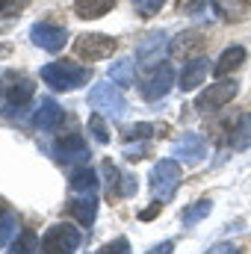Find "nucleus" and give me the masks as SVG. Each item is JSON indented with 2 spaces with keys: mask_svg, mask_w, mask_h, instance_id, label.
<instances>
[{
  "mask_svg": "<svg viewBox=\"0 0 251 254\" xmlns=\"http://www.w3.org/2000/svg\"><path fill=\"white\" fill-rule=\"evenodd\" d=\"M92 77V71L86 65H77V63H68V60H60V63H51L42 68V80L57 89V92H71V89H80L86 86Z\"/></svg>",
  "mask_w": 251,
  "mask_h": 254,
  "instance_id": "1",
  "label": "nucleus"
},
{
  "mask_svg": "<svg viewBox=\"0 0 251 254\" xmlns=\"http://www.w3.org/2000/svg\"><path fill=\"white\" fill-rule=\"evenodd\" d=\"M80 246H83V234L68 222H57L45 231L39 254H74Z\"/></svg>",
  "mask_w": 251,
  "mask_h": 254,
  "instance_id": "2",
  "label": "nucleus"
},
{
  "mask_svg": "<svg viewBox=\"0 0 251 254\" xmlns=\"http://www.w3.org/2000/svg\"><path fill=\"white\" fill-rule=\"evenodd\" d=\"M181 181H184V172H181L178 160H160V163L151 169V192H154V198L163 201V204L175 198Z\"/></svg>",
  "mask_w": 251,
  "mask_h": 254,
  "instance_id": "3",
  "label": "nucleus"
},
{
  "mask_svg": "<svg viewBox=\"0 0 251 254\" xmlns=\"http://www.w3.org/2000/svg\"><path fill=\"white\" fill-rule=\"evenodd\" d=\"M89 104L101 113V116H110V119H122L127 110V101L122 95V89L113 83V80H104V83H95L92 92H89Z\"/></svg>",
  "mask_w": 251,
  "mask_h": 254,
  "instance_id": "4",
  "label": "nucleus"
},
{
  "mask_svg": "<svg viewBox=\"0 0 251 254\" xmlns=\"http://www.w3.org/2000/svg\"><path fill=\"white\" fill-rule=\"evenodd\" d=\"M119 51V42L113 36H104V33H86L74 42V54L86 63H98V60H107Z\"/></svg>",
  "mask_w": 251,
  "mask_h": 254,
  "instance_id": "5",
  "label": "nucleus"
},
{
  "mask_svg": "<svg viewBox=\"0 0 251 254\" xmlns=\"http://www.w3.org/2000/svg\"><path fill=\"white\" fill-rule=\"evenodd\" d=\"M237 92H240L237 80H219V83L207 86V89L195 98V110H198V113H216V110H222L225 104H231V101L237 98Z\"/></svg>",
  "mask_w": 251,
  "mask_h": 254,
  "instance_id": "6",
  "label": "nucleus"
},
{
  "mask_svg": "<svg viewBox=\"0 0 251 254\" xmlns=\"http://www.w3.org/2000/svg\"><path fill=\"white\" fill-rule=\"evenodd\" d=\"M172 86H175V71H172V65H154V68L139 80V92H142L145 101H160V98H166V95L172 92Z\"/></svg>",
  "mask_w": 251,
  "mask_h": 254,
  "instance_id": "7",
  "label": "nucleus"
},
{
  "mask_svg": "<svg viewBox=\"0 0 251 254\" xmlns=\"http://www.w3.org/2000/svg\"><path fill=\"white\" fill-rule=\"evenodd\" d=\"M54 157L65 166H83V163H89L92 154H89V145L80 133H65L54 142Z\"/></svg>",
  "mask_w": 251,
  "mask_h": 254,
  "instance_id": "8",
  "label": "nucleus"
},
{
  "mask_svg": "<svg viewBox=\"0 0 251 254\" xmlns=\"http://www.w3.org/2000/svg\"><path fill=\"white\" fill-rule=\"evenodd\" d=\"M101 175H104V181H107V198H110V201L136 195V178L119 172V166H116L113 160H104V163H101Z\"/></svg>",
  "mask_w": 251,
  "mask_h": 254,
  "instance_id": "9",
  "label": "nucleus"
},
{
  "mask_svg": "<svg viewBox=\"0 0 251 254\" xmlns=\"http://www.w3.org/2000/svg\"><path fill=\"white\" fill-rule=\"evenodd\" d=\"M30 39H33L42 51H51V54H57V51H63L65 48V30L63 27H57V24H48V21L33 24Z\"/></svg>",
  "mask_w": 251,
  "mask_h": 254,
  "instance_id": "10",
  "label": "nucleus"
},
{
  "mask_svg": "<svg viewBox=\"0 0 251 254\" xmlns=\"http://www.w3.org/2000/svg\"><path fill=\"white\" fill-rule=\"evenodd\" d=\"M68 216L80 222V228H92L95 219H98V195L95 192H86V195H77L68 201Z\"/></svg>",
  "mask_w": 251,
  "mask_h": 254,
  "instance_id": "11",
  "label": "nucleus"
},
{
  "mask_svg": "<svg viewBox=\"0 0 251 254\" xmlns=\"http://www.w3.org/2000/svg\"><path fill=\"white\" fill-rule=\"evenodd\" d=\"M169 45H166V33H151L136 45V60L142 65H157L166 57Z\"/></svg>",
  "mask_w": 251,
  "mask_h": 254,
  "instance_id": "12",
  "label": "nucleus"
},
{
  "mask_svg": "<svg viewBox=\"0 0 251 254\" xmlns=\"http://www.w3.org/2000/svg\"><path fill=\"white\" fill-rule=\"evenodd\" d=\"M65 122V110L54 101V98H42L36 116H33V125L39 130H57V127Z\"/></svg>",
  "mask_w": 251,
  "mask_h": 254,
  "instance_id": "13",
  "label": "nucleus"
},
{
  "mask_svg": "<svg viewBox=\"0 0 251 254\" xmlns=\"http://www.w3.org/2000/svg\"><path fill=\"white\" fill-rule=\"evenodd\" d=\"M175 157L178 160H187V163H198V160H204V154H207V145H204V139L198 136V133H184L178 142H175Z\"/></svg>",
  "mask_w": 251,
  "mask_h": 254,
  "instance_id": "14",
  "label": "nucleus"
},
{
  "mask_svg": "<svg viewBox=\"0 0 251 254\" xmlns=\"http://www.w3.org/2000/svg\"><path fill=\"white\" fill-rule=\"evenodd\" d=\"M207 71H210V60H207V57H192V60L184 65V71H181V89H184V92L198 89V86L204 83Z\"/></svg>",
  "mask_w": 251,
  "mask_h": 254,
  "instance_id": "15",
  "label": "nucleus"
},
{
  "mask_svg": "<svg viewBox=\"0 0 251 254\" xmlns=\"http://www.w3.org/2000/svg\"><path fill=\"white\" fill-rule=\"evenodd\" d=\"M98 172L89 166V163H83V166H74L71 169V178H68V187L77 192V195H86V192H98Z\"/></svg>",
  "mask_w": 251,
  "mask_h": 254,
  "instance_id": "16",
  "label": "nucleus"
},
{
  "mask_svg": "<svg viewBox=\"0 0 251 254\" xmlns=\"http://www.w3.org/2000/svg\"><path fill=\"white\" fill-rule=\"evenodd\" d=\"M228 145L237 148V151H246L251 145V113L237 116L234 127H228Z\"/></svg>",
  "mask_w": 251,
  "mask_h": 254,
  "instance_id": "17",
  "label": "nucleus"
},
{
  "mask_svg": "<svg viewBox=\"0 0 251 254\" xmlns=\"http://www.w3.org/2000/svg\"><path fill=\"white\" fill-rule=\"evenodd\" d=\"M18 234H21V231H18V213H15L12 207L0 204V249L12 246V240H15Z\"/></svg>",
  "mask_w": 251,
  "mask_h": 254,
  "instance_id": "18",
  "label": "nucleus"
},
{
  "mask_svg": "<svg viewBox=\"0 0 251 254\" xmlns=\"http://www.w3.org/2000/svg\"><path fill=\"white\" fill-rule=\"evenodd\" d=\"M39 252H42V240L36 237L33 228H24L9 246V254H39Z\"/></svg>",
  "mask_w": 251,
  "mask_h": 254,
  "instance_id": "19",
  "label": "nucleus"
},
{
  "mask_svg": "<svg viewBox=\"0 0 251 254\" xmlns=\"http://www.w3.org/2000/svg\"><path fill=\"white\" fill-rule=\"evenodd\" d=\"M116 6V0H74V12H77V18H101V15H107L110 9Z\"/></svg>",
  "mask_w": 251,
  "mask_h": 254,
  "instance_id": "20",
  "label": "nucleus"
},
{
  "mask_svg": "<svg viewBox=\"0 0 251 254\" xmlns=\"http://www.w3.org/2000/svg\"><path fill=\"white\" fill-rule=\"evenodd\" d=\"M243 63H246V51H243V48H228V51L219 57V63L213 65V74H216V77H225V74L237 71Z\"/></svg>",
  "mask_w": 251,
  "mask_h": 254,
  "instance_id": "21",
  "label": "nucleus"
},
{
  "mask_svg": "<svg viewBox=\"0 0 251 254\" xmlns=\"http://www.w3.org/2000/svg\"><path fill=\"white\" fill-rule=\"evenodd\" d=\"M210 210H213V201H210V198H198V201H192L187 210L181 213V222H184V228H192V225L204 222V219L210 216Z\"/></svg>",
  "mask_w": 251,
  "mask_h": 254,
  "instance_id": "22",
  "label": "nucleus"
},
{
  "mask_svg": "<svg viewBox=\"0 0 251 254\" xmlns=\"http://www.w3.org/2000/svg\"><path fill=\"white\" fill-rule=\"evenodd\" d=\"M213 9H216L222 18H228V21H243L251 12V6L243 3V0H213Z\"/></svg>",
  "mask_w": 251,
  "mask_h": 254,
  "instance_id": "23",
  "label": "nucleus"
},
{
  "mask_svg": "<svg viewBox=\"0 0 251 254\" xmlns=\"http://www.w3.org/2000/svg\"><path fill=\"white\" fill-rule=\"evenodd\" d=\"M166 130L169 127L166 125H148V122H139V125H133V127H125V133H122V139L125 142H145V139H151L154 133H160V136H166Z\"/></svg>",
  "mask_w": 251,
  "mask_h": 254,
  "instance_id": "24",
  "label": "nucleus"
},
{
  "mask_svg": "<svg viewBox=\"0 0 251 254\" xmlns=\"http://www.w3.org/2000/svg\"><path fill=\"white\" fill-rule=\"evenodd\" d=\"M30 98H33V83H30L27 77L15 80V83L9 86V104H12V107H24Z\"/></svg>",
  "mask_w": 251,
  "mask_h": 254,
  "instance_id": "25",
  "label": "nucleus"
},
{
  "mask_svg": "<svg viewBox=\"0 0 251 254\" xmlns=\"http://www.w3.org/2000/svg\"><path fill=\"white\" fill-rule=\"evenodd\" d=\"M110 80L116 86H133V63L130 60H122L110 68Z\"/></svg>",
  "mask_w": 251,
  "mask_h": 254,
  "instance_id": "26",
  "label": "nucleus"
},
{
  "mask_svg": "<svg viewBox=\"0 0 251 254\" xmlns=\"http://www.w3.org/2000/svg\"><path fill=\"white\" fill-rule=\"evenodd\" d=\"M195 48H204V39H198V33H187V36H181V39L172 45V54H175V57H187Z\"/></svg>",
  "mask_w": 251,
  "mask_h": 254,
  "instance_id": "27",
  "label": "nucleus"
},
{
  "mask_svg": "<svg viewBox=\"0 0 251 254\" xmlns=\"http://www.w3.org/2000/svg\"><path fill=\"white\" fill-rule=\"evenodd\" d=\"M89 133H92V139H95L98 145H107V142H110V130L104 125V116H101V113H92V116H89Z\"/></svg>",
  "mask_w": 251,
  "mask_h": 254,
  "instance_id": "28",
  "label": "nucleus"
},
{
  "mask_svg": "<svg viewBox=\"0 0 251 254\" xmlns=\"http://www.w3.org/2000/svg\"><path fill=\"white\" fill-rule=\"evenodd\" d=\"M166 0H133V9L142 15V18H154L160 9H163Z\"/></svg>",
  "mask_w": 251,
  "mask_h": 254,
  "instance_id": "29",
  "label": "nucleus"
},
{
  "mask_svg": "<svg viewBox=\"0 0 251 254\" xmlns=\"http://www.w3.org/2000/svg\"><path fill=\"white\" fill-rule=\"evenodd\" d=\"M89 254H130V240L127 237H119V240H113V243H107L98 252H89Z\"/></svg>",
  "mask_w": 251,
  "mask_h": 254,
  "instance_id": "30",
  "label": "nucleus"
},
{
  "mask_svg": "<svg viewBox=\"0 0 251 254\" xmlns=\"http://www.w3.org/2000/svg\"><path fill=\"white\" fill-rule=\"evenodd\" d=\"M30 0H0V18H15L18 12L27 9Z\"/></svg>",
  "mask_w": 251,
  "mask_h": 254,
  "instance_id": "31",
  "label": "nucleus"
},
{
  "mask_svg": "<svg viewBox=\"0 0 251 254\" xmlns=\"http://www.w3.org/2000/svg\"><path fill=\"white\" fill-rule=\"evenodd\" d=\"M125 157L130 160V163L145 160V157H148V145H142V142H139V145H127V148H125Z\"/></svg>",
  "mask_w": 251,
  "mask_h": 254,
  "instance_id": "32",
  "label": "nucleus"
},
{
  "mask_svg": "<svg viewBox=\"0 0 251 254\" xmlns=\"http://www.w3.org/2000/svg\"><path fill=\"white\" fill-rule=\"evenodd\" d=\"M207 254H243L237 246H231V243H216L213 249H207Z\"/></svg>",
  "mask_w": 251,
  "mask_h": 254,
  "instance_id": "33",
  "label": "nucleus"
},
{
  "mask_svg": "<svg viewBox=\"0 0 251 254\" xmlns=\"http://www.w3.org/2000/svg\"><path fill=\"white\" fill-rule=\"evenodd\" d=\"M160 210H163V201H154V204H151L148 210H142V213H139V219H142V222H151V219H154V216H157Z\"/></svg>",
  "mask_w": 251,
  "mask_h": 254,
  "instance_id": "34",
  "label": "nucleus"
},
{
  "mask_svg": "<svg viewBox=\"0 0 251 254\" xmlns=\"http://www.w3.org/2000/svg\"><path fill=\"white\" fill-rule=\"evenodd\" d=\"M175 252V240H166V243H160V246H154L148 254H172Z\"/></svg>",
  "mask_w": 251,
  "mask_h": 254,
  "instance_id": "35",
  "label": "nucleus"
},
{
  "mask_svg": "<svg viewBox=\"0 0 251 254\" xmlns=\"http://www.w3.org/2000/svg\"><path fill=\"white\" fill-rule=\"evenodd\" d=\"M198 3H201V0H178V9H181V12H189V9H195Z\"/></svg>",
  "mask_w": 251,
  "mask_h": 254,
  "instance_id": "36",
  "label": "nucleus"
}]
</instances>
